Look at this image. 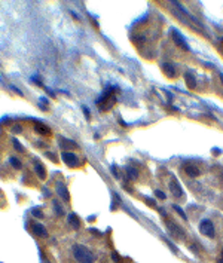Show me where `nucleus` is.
<instances>
[{"mask_svg": "<svg viewBox=\"0 0 223 263\" xmlns=\"http://www.w3.org/2000/svg\"><path fill=\"white\" fill-rule=\"evenodd\" d=\"M162 68H164L165 74H168L170 77H174V76H176V67H174L171 63H162Z\"/></svg>", "mask_w": 223, "mask_h": 263, "instance_id": "obj_12", "label": "nucleus"}, {"mask_svg": "<svg viewBox=\"0 0 223 263\" xmlns=\"http://www.w3.org/2000/svg\"><path fill=\"white\" fill-rule=\"evenodd\" d=\"M167 226H168L170 232H171L176 238H184V232L181 230L180 226H177V224H174V223H171V221H167Z\"/></svg>", "mask_w": 223, "mask_h": 263, "instance_id": "obj_7", "label": "nucleus"}, {"mask_svg": "<svg viewBox=\"0 0 223 263\" xmlns=\"http://www.w3.org/2000/svg\"><path fill=\"white\" fill-rule=\"evenodd\" d=\"M12 144H14V147H15V150H18V152H24V147H23V144L17 140V138H12Z\"/></svg>", "mask_w": 223, "mask_h": 263, "instance_id": "obj_18", "label": "nucleus"}, {"mask_svg": "<svg viewBox=\"0 0 223 263\" xmlns=\"http://www.w3.org/2000/svg\"><path fill=\"white\" fill-rule=\"evenodd\" d=\"M112 173H113V176H116V177H119V173H118V168H112Z\"/></svg>", "mask_w": 223, "mask_h": 263, "instance_id": "obj_26", "label": "nucleus"}, {"mask_svg": "<svg viewBox=\"0 0 223 263\" xmlns=\"http://www.w3.org/2000/svg\"><path fill=\"white\" fill-rule=\"evenodd\" d=\"M11 88H12V89H14V91H15V92H17V94H18V95H21V97H23V95H24V94H23V91H20V89H18V88H17V86H14V85H11Z\"/></svg>", "mask_w": 223, "mask_h": 263, "instance_id": "obj_25", "label": "nucleus"}, {"mask_svg": "<svg viewBox=\"0 0 223 263\" xmlns=\"http://www.w3.org/2000/svg\"><path fill=\"white\" fill-rule=\"evenodd\" d=\"M31 214H33L34 217H37V219H42V217H43V213H42L40 210H37V208H33V210H31Z\"/></svg>", "mask_w": 223, "mask_h": 263, "instance_id": "obj_20", "label": "nucleus"}, {"mask_svg": "<svg viewBox=\"0 0 223 263\" xmlns=\"http://www.w3.org/2000/svg\"><path fill=\"white\" fill-rule=\"evenodd\" d=\"M184 80H186V83H187V86L189 88H196V79H195V76L192 74V73H186L184 74Z\"/></svg>", "mask_w": 223, "mask_h": 263, "instance_id": "obj_14", "label": "nucleus"}, {"mask_svg": "<svg viewBox=\"0 0 223 263\" xmlns=\"http://www.w3.org/2000/svg\"><path fill=\"white\" fill-rule=\"evenodd\" d=\"M155 193H156V198H159V199H165V198H167V195H165L162 190H156Z\"/></svg>", "mask_w": 223, "mask_h": 263, "instance_id": "obj_22", "label": "nucleus"}, {"mask_svg": "<svg viewBox=\"0 0 223 263\" xmlns=\"http://www.w3.org/2000/svg\"><path fill=\"white\" fill-rule=\"evenodd\" d=\"M173 207H174V210H176V211H177V213L180 214V217H181V219H184V220L187 219V217H186V214H184V211H183V210H181V208H180L179 205H176V204H174Z\"/></svg>", "mask_w": 223, "mask_h": 263, "instance_id": "obj_19", "label": "nucleus"}, {"mask_svg": "<svg viewBox=\"0 0 223 263\" xmlns=\"http://www.w3.org/2000/svg\"><path fill=\"white\" fill-rule=\"evenodd\" d=\"M217 263H223V253H222V256L217 259Z\"/></svg>", "mask_w": 223, "mask_h": 263, "instance_id": "obj_28", "label": "nucleus"}, {"mask_svg": "<svg viewBox=\"0 0 223 263\" xmlns=\"http://www.w3.org/2000/svg\"><path fill=\"white\" fill-rule=\"evenodd\" d=\"M83 113H85V116H86V119H89V110H88L86 107H83Z\"/></svg>", "mask_w": 223, "mask_h": 263, "instance_id": "obj_27", "label": "nucleus"}, {"mask_svg": "<svg viewBox=\"0 0 223 263\" xmlns=\"http://www.w3.org/2000/svg\"><path fill=\"white\" fill-rule=\"evenodd\" d=\"M52 204H54V210H55V213H57L58 216H63V214H64V211H63V208H61L60 202H58L57 199H54V201H52Z\"/></svg>", "mask_w": 223, "mask_h": 263, "instance_id": "obj_16", "label": "nucleus"}, {"mask_svg": "<svg viewBox=\"0 0 223 263\" xmlns=\"http://www.w3.org/2000/svg\"><path fill=\"white\" fill-rule=\"evenodd\" d=\"M43 192H45V196H49L51 193H49V190L48 189H43Z\"/></svg>", "mask_w": 223, "mask_h": 263, "instance_id": "obj_30", "label": "nucleus"}, {"mask_svg": "<svg viewBox=\"0 0 223 263\" xmlns=\"http://www.w3.org/2000/svg\"><path fill=\"white\" fill-rule=\"evenodd\" d=\"M220 79H222V82H223V74H220Z\"/></svg>", "mask_w": 223, "mask_h": 263, "instance_id": "obj_31", "label": "nucleus"}, {"mask_svg": "<svg viewBox=\"0 0 223 263\" xmlns=\"http://www.w3.org/2000/svg\"><path fill=\"white\" fill-rule=\"evenodd\" d=\"M183 170H184V173L189 176V177H198L199 176V168L196 167V165H193V164H186L184 167H183Z\"/></svg>", "mask_w": 223, "mask_h": 263, "instance_id": "obj_8", "label": "nucleus"}, {"mask_svg": "<svg viewBox=\"0 0 223 263\" xmlns=\"http://www.w3.org/2000/svg\"><path fill=\"white\" fill-rule=\"evenodd\" d=\"M34 131L37 134H40V136H51L52 134V131L48 126L42 125V123H34Z\"/></svg>", "mask_w": 223, "mask_h": 263, "instance_id": "obj_10", "label": "nucleus"}, {"mask_svg": "<svg viewBox=\"0 0 223 263\" xmlns=\"http://www.w3.org/2000/svg\"><path fill=\"white\" fill-rule=\"evenodd\" d=\"M55 187H57V193L66 201V202H69V199H70V196H69V189L66 187V184L63 183V181H57V184H55Z\"/></svg>", "mask_w": 223, "mask_h": 263, "instance_id": "obj_6", "label": "nucleus"}, {"mask_svg": "<svg viewBox=\"0 0 223 263\" xmlns=\"http://www.w3.org/2000/svg\"><path fill=\"white\" fill-rule=\"evenodd\" d=\"M67 220H69V223L74 227V229H79L80 227V220H79V217L76 216V214H69V217H67Z\"/></svg>", "mask_w": 223, "mask_h": 263, "instance_id": "obj_13", "label": "nucleus"}, {"mask_svg": "<svg viewBox=\"0 0 223 263\" xmlns=\"http://www.w3.org/2000/svg\"><path fill=\"white\" fill-rule=\"evenodd\" d=\"M125 171H127L128 178H131V180H136V178L138 177V171H137L136 168H133V167H127V168H125Z\"/></svg>", "mask_w": 223, "mask_h": 263, "instance_id": "obj_15", "label": "nucleus"}, {"mask_svg": "<svg viewBox=\"0 0 223 263\" xmlns=\"http://www.w3.org/2000/svg\"><path fill=\"white\" fill-rule=\"evenodd\" d=\"M199 230L202 235H205L208 238H214V226L210 220H202L199 224Z\"/></svg>", "mask_w": 223, "mask_h": 263, "instance_id": "obj_2", "label": "nucleus"}, {"mask_svg": "<svg viewBox=\"0 0 223 263\" xmlns=\"http://www.w3.org/2000/svg\"><path fill=\"white\" fill-rule=\"evenodd\" d=\"M170 190H171V193H173L176 198H181V196H183V190H181V187H180V184H179L177 180H173V181L170 183Z\"/></svg>", "mask_w": 223, "mask_h": 263, "instance_id": "obj_9", "label": "nucleus"}, {"mask_svg": "<svg viewBox=\"0 0 223 263\" xmlns=\"http://www.w3.org/2000/svg\"><path fill=\"white\" fill-rule=\"evenodd\" d=\"M112 259H113V262H116V263H121V260H122L121 256H119L116 251H115V253H112Z\"/></svg>", "mask_w": 223, "mask_h": 263, "instance_id": "obj_21", "label": "nucleus"}, {"mask_svg": "<svg viewBox=\"0 0 223 263\" xmlns=\"http://www.w3.org/2000/svg\"><path fill=\"white\" fill-rule=\"evenodd\" d=\"M61 158H63L64 164L69 165V167H77L79 165V158L74 153H71V152H63Z\"/></svg>", "mask_w": 223, "mask_h": 263, "instance_id": "obj_3", "label": "nucleus"}, {"mask_svg": "<svg viewBox=\"0 0 223 263\" xmlns=\"http://www.w3.org/2000/svg\"><path fill=\"white\" fill-rule=\"evenodd\" d=\"M171 36H173V40L176 42L177 46H180V48L184 49V51H189V45L184 42V37H183L177 30H173V31H171Z\"/></svg>", "mask_w": 223, "mask_h": 263, "instance_id": "obj_4", "label": "nucleus"}, {"mask_svg": "<svg viewBox=\"0 0 223 263\" xmlns=\"http://www.w3.org/2000/svg\"><path fill=\"white\" fill-rule=\"evenodd\" d=\"M146 202H147L150 207H156V202H155L153 199H150V198H146Z\"/></svg>", "mask_w": 223, "mask_h": 263, "instance_id": "obj_24", "label": "nucleus"}, {"mask_svg": "<svg viewBox=\"0 0 223 263\" xmlns=\"http://www.w3.org/2000/svg\"><path fill=\"white\" fill-rule=\"evenodd\" d=\"M46 156H49V158H51V159H52V161H55V156H54V155H52V153H46Z\"/></svg>", "mask_w": 223, "mask_h": 263, "instance_id": "obj_29", "label": "nucleus"}, {"mask_svg": "<svg viewBox=\"0 0 223 263\" xmlns=\"http://www.w3.org/2000/svg\"><path fill=\"white\" fill-rule=\"evenodd\" d=\"M31 227H33V232H34L37 236H40V238H48V230H46V227H45L42 223H39V221H31Z\"/></svg>", "mask_w": 223, "mask_h": 263, "instance_id": "obj_5", "label": "nucleus"}, {"mask_svg": "<svg viewBox=\"0 0 223 263\" xmlns=\"http://www.w3.org/2000/svg\"><path fill=\"white\" fill-rule=\"evenodd\" d=\"M9 162H11V165H12L14 168H17V170H21V162H20L17 158L11 156V158H9Z\"/></svg>", "mask_w": 223, "mask_h": 263, "instance_id": "obj_17", "label": "nucleus"}, {"mask_svg": "<svg viewBox=\"0 0 223 263\" xmlns=\"http://www.w3.org/2000/svg\"><path fill=\"white\" fill-rule=\"evenodd\" d=\"M34 171H36V174L39 176V178L40 180H45L46 178V170H45V167L40 164V162H34Z\"/></svg>", "mask_w": 223, "mask_h": 263, "instance_id": "obj_11", "label": "nucleus"}, {"mask_svg": "<svg viewBox=\"0 0 223 263\" xmlns=\"http://www.w3.org/2000/svg\"><path fill=\"white\" fill-rule=\"evenodd\" d=\"M21 131H23V126H21V125H15V126L12 128V133H14V134H15V133H21Z\"/></svg>", "mask_w": 223, "mask_h": 263, "instance_id": "obj_23", "label": "nucleus"}, {"mask_svg": "<svg viewBox=\"0 0 223 263\" xmlns=\"http://www.w3.org/2000/svg\"><path fill=\"white\" fill-rule=\"evenodd\" d=\"M73 254L79 263H94V256L89 248H86L82 244H74L73 245Z\"/></svg>", "mask_w": 223, "mask_h": 263, "instance_id": "obj_1", "label": "nucleus"}]
</instances>
